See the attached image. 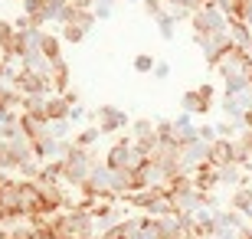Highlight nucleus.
<instances>
[{"label": "nucleus", "instance_id": "nucleus-1", "mask_svg": "<svg viewBox=\"0 0 252 239\" xmlns=\"http://www.w3.org/2000/svg\"><path fill=\"white\" fill-rule=\"evenodd\" d=\"M92 154H89V147H69L63 157V184L65 187H82L89 180V171H92Z\"/></svg>", "mask_w": 252, "mask_h": 239}, {"label": "nucleus", "instance_id": "nucleus-2", "mask_svg": "<svg viewBox=\"0 0 252 239\" xmlns=\"http://www.w3.org/2000/svg\"><path fill=\"white\" fill-rule=\"evenodd\" d=\"M141 161H144V154L138 151L134 138H118L112 147H108V154H105V164L112 167V171H118V174H125V171H131V167H138Z\"/></svg>", "mask_w": 252, "mask_h": 239}, {"label": "nucleus", "instance_id": "nucleus-3", "mask_svg": "<svg viewBox=\"0 0 252 239\" xmlns=\"http://www.w3.org/2000/svg\"><path fill=\"white\" fill-rule=\"evenodd\" d=\"M190 23H193V43L203 36H213V33H223L226 30V13L220 7H200L190 13Z\"/></svg>", "mask_w": 252, "mask_h": 239}, {"label": "nucleus", "instance_id": "nucleus-4", "mask_svg": "<svg viewBox=\"0 0 252 239\" xmlns=\"http://www.w3.org/2000/svg\"><path fill=\"white\" fill-rule=\"evenodd\" d=\"M213 95H216V89L210 82L196 85V89H187V92L180 95V108L190 111V115H206V111L213 108Z\"/></svg>", "mask_w": 252, "mask_h": 239}, {"label": "nucleus", "instance_id": "nucleus-5", "mask_svg": "<svg viewBox=\"0 0 252 239\" xmlns=\"http://www.w3.org/2000/svg\"><path fill=\"white\" fill-rule=\"evenodd\" d=\"M10 82L20 89V95H53V89H49V75H39V72H33V69H23V66L13 72Z\"/></svg>", "mask_w": 252, "mask_h": 239}, {"label": "nucleus", "instance_id": "nucleus-6", "mask_svg": "<svg viewBox=\"0 0 252 239\" xmlns=\"http://www.w3.org/2000/svg\"><path fill=\"white\" fill-rule=\"evenodd\" d=\"M92 118H95V125L102 128V135H115V131H125L131 125L128 111L118 108V105H102V108H95Z\"/></svg>", "mask_w": 252, "mask_h": 239}, {"label": "nucleus", "instance_id": "nucleus-7", "mask_svg": "<svg viewBox=\"0 0 252 239\" xmlns=\"http://www.w3.org/2000/svg\"><path fill=\"white\" fill-rule=\"evenodd\" d=\"M206 161H210V141L196 138V141H190V144L180 147V167H184V174H190L193 167L206 164Z\"/></svg>", "mask_w": 252, "mask_h": 239}, {"label": "nucleus", "instance_id": "nucleus-8", "mask_svg": "<svg viewBox=\"0 0 252 239\" xmlns=\"http://www.w3.org/2000/svg\"><path fill=\"white\" fill-rule=\"evenodd\" d=\"M210 164L213 167L236 164V138H213L210 141Z\"/></svg>", "mask_w": 252, "mask_h": 239}, {"label": "nucleus", "instance_id": "nucleus-9", "mask_svg": "<svg viewBox=\"0 0 252 239\" xmlns=\"http://www.w3.org/2000/svg\"><path fill=\"white\" fill-rule=\"evenodd\" d=\"M223 115L229 121H243V115L252 108V92L246 89V92H239V95H223Z\"/></svg>", "mask_w": 252, "mask_h": 239}, {"label": "nucleus", "instance_id": "nucleus-10", "mask_svg": "<svg viewBox=\"0 0 252 239\" xmlns=\"http://www.w3.org/2000/svg\"><path fill=\"white\" fill-rule=\"evenodd\" d=\"M190 184H193L196 190H203V193H213L216 187H220V174H216V167L206 161V164H200V167L190 171Z\"/></svg>", "mask_w": 252, "mask_h": 239}, {"label": "nucleus", "instance_id": "nucleus-11", "mask_svg": "<svg viewBox=\"0 0 252 239\" xmlns=\"http://www.w3.org/2000/svg\"><path fill=\"white\" fill-rule=\"evenodd\" d=\"M49 89H53V95H63L72 89V69H69L65 59L53 63V69H49Z\"/></svg>", "mask_w": 252, "mask_h": 239}, {"label": "nucleus", "instance_id": "nucleus-12", "mask_svg": "<svg viewBox=\"0 0 252 239\" xmlns=\"http://www.w3.org/2000/svg\"><path fill=\"white\" fill-rule=\"evenodd\" d=\"M128 239H164L158 216H134V226H131Z\"/></svg>", "mask_w": 252, "mask_h": 239}, {"label": "nucleus", "instance_id": "nucleus-13", "mask_svg": "<svg viewBox=\"0 0 252 239\" xmlns=\"http://www.w3.org/2000/svg\"><path fill=\"white\" fill-rule=\"evenodd\" d=\"M226 33H229V39H233L236 46H246V49H249V43H252V30L246 27V20H239V17H226Z\"/></svg>", "mask_w": 252, "mask_h": 239}, {"label": "nucleus", "instance_id": "nucleus-14", "mask_svg": "<svg viewBox=\"0 0 252 239\" xmlns=\"http://www.w3.org/2000/svg\"><path fill=\"white\" fill-rule=\"evenodd\" d=\"M59 46H63L59 33H46V30H43V36H39V53H43V56L49 59V66L63 59V49H59Z\"/></svg>", "mask_w": 252, "mask_h": 239}, {"label": "nucleus", "instance_id": "nucleus-15", "mask_svg": "<svg viewBox=\"0 0 252 239\" xmlns=\"http://www.w3.org/2000/svg\"><path fill=\"white\" fill-rule=\"evenodd\" d=\"M229 210L243 213V216L252 210V184H239V187H233V197H229Z\"/></svg>", "mask_w": 252, "mask_h": 239}, {"label": "nucleus", "instance_id": "nucleus-16", "mask_svg": "<svg viewBox=\"0 0 252 239\" xmlns=\"http://www.w3.org/2000/svg\"><path fill=\"white\" fill-rule=\"evenodd\" d=\"M69 102L63 95H46V108H43V118L46 121H59V118H69Z\"/></svg>", "mask_w": 252, "mask_h": 239}, {"label": "nucleus", "instance_id": "nucleus-17", "mask_svg": "<svg viewBox=\"0 0 252 239\" xmlns=\"http://www.w3.org/2000/svg\"><path fill=\"white\" fill-rule=\"evenodd\" d=\"M220 174V187H239L246 180V167L243 164H226V167H216Z\"/></svg>", "mask_w": 252, "mask_h": 239}, {"label": "nucleus", "instance_id": "nucleus-18", "mask_svg": "<svg viewBox=\"0 0 252 239\" xmlns=\"http://www.w3.org/2000/svg\"><path fill=\"white\" fill-rule=\"evenodd\" d=\"M131 226H134V216H131V220H118V223H112L108 230L98 233V239H128L131 236Z\"/></svg>", "mask_w": 252, "mask_h": 239}, {"label": "nucleus", "instance_id": "nucleus-19", "mask_svg": "<svg viewBox=\"0 0 252 239\" xmlns=\"http://www.w3.org/2000/svg\"><path fill=\"white\" fill-rule=\"evenodd\" d=\"M98 138H102V128H98V125H89L85 131H79V135L72 138V144L75 147H92Z\"/></svg>", "mask_w": 252, "mask_h": 239}, {"label": "nucleus", "instance_id": "nucleus-20", "mask_svg": "<svg viewBox=\"0 0 252 239\" xmlns=\"http://www.w3.org/2000/svg\"><path fill=\"white\" fill-rule=\"evenodd\" d=\"M69 23H75V27H82L85 33H89V30H92L98 20H95L92 10H79V7H72V17H69Z\"/></svg>", "mask_w": 252, "mask_h": 239}, {"label": "nucleus", "instance_id": "nucleus-21", "mask_svg": "<svg viewBox=\"0 0 252 239\" xmlns=\"http://www.w3.org/2000/svg\"><path fill=\"white\" fill-rule=\"evenodd\" d=\"M59 39H63V43H82L85 30L75 27V23H63V27H59Z\"/></svg>", "mask_w": 252, "mask_h": 239}, {"label": "nucleus", "instance_id": "nucleus-22", "mask_svg": "<svg viewBox=\"0 0 252 239\" xmlns=\"http://www.w3.org/2000/svg\"><path fill=\"white\" fill-rule=\"evenodd\" d=\"M131 135H134V141L151 138V135H154V121H151V118H138V121H131Z\"/></svg>", "mask_w": 252, "mask_h": 239}, {"label": "nucleus", "instance_id": "nucleus-23", "mask_svg": "<svg viewBox=\"0 0 252 239\" xmlns=\"http://www.w3.org/2000/svg\"><path fill=\"white\" fill-rule=\"evenodd\" d=\"M158 30H160V36H164V39H174V33H177V17L167 10V13L158 20Z\"/></svg>", "mask_w": 252, "mask_h": 239}, {"label": "nucleus", "instance_id": "nucleus-24", "mask_svg": "<svg viewBox=\"0 0 252 239\" xmlns=\"http://www.w3.org/2000/svg\"><path fill=\"white\" fill-rule=\"evenodd\" d=\"M49 135H53V138H69V135H72V121L69 118L49 121Z\"/></svg>", "mask_w": 252, "mask_h": 239}, {"label": "nucleus", "instance_id": "nucleus-25", "mask_svg": "<svg viewBox=\"0 0 252 239\" xmlns=\"http://www.w3.org/2000/svg\"><path fill=\"white\" fill-rule=\"evenodd\" d=\"M115 3H118V0H95V3H92L95 20H108V17H112V10H115Z\"/></svg>", "mask_w": 252, "mask_h": 239}, {"label": "nucleus", "instance_id": "nucleus-26", "mask_svg": "<svg viewBox=\"0 0 252 239\" xmlns=\"http://www.w3.org/2000/svg\"><path fill=\"white\" fill-rule=\"evenodd\" d=\"M144 13H148L151 20H160L167 13V7H164V0H144Z\"/></svg>", "mask_w": 252, "mask_h": 239}, {"label": "nucleus", "instance_id": "nucleus-27", "mask_svg": "<svg viewBox=\"0 0 252 239\" xmlns=\"http://www.w3.org/2000/svg\"><path fill=\"white\" fill-rule=\"evenodd\" d=\"M154 63H158V59H154V56H148V53H141V56H134V72H151V69H154Z\"/></svg>", "mask_w": 252, "mask_h": 239}, {"label": "nucleus", "instance_id": "nucleus-28", "mask_svg": "<svg viewBox=\"0 0 252 239\" xmlns=\"http://www.w3.org/2000/svg\"><path fill=\"white\" fill-rule=\"evenodd\" d=\"M151 72H154V79H167V75H170V66L164 63V59H158V63H154V69H151Z\"/></svg>", "mask_w": 252, "mask_h": 239}, {"label": "nucleus", "instance_id": "nucleus-29", "mask_svg": "<svg viewBox=\"0 0 252 239\" xmlns=\"http://www.w3.org/2000/svg\"><path fill=\"white\" fill-rule=\"evenodd\" d=\"M196 131H200V138H203V141H213L216 138V128L210 125V121H206V125H196Z\"/></svg>", "mask_w": 252, "mask_h": 239}, {"label": "nucleus", "instance_id": "nucleus-30", "mask_svg": "<svg viewBox=\"0 0 252 239\" xmlns=\"http://www.w3.org/2000/svg\"><path fill=\"white\" fill-rule=\"evenodd\" d=\"M82 118H85V108H82V105H79V102H75L72 108H69V121H72V125H75V121H82Z\"/></svg>", "mask_w": 252, "mask_h": 239}, {"label": "nucleus", "instance_id": "nucleus-31", "mask_svg": "<svg viewBox=\"0 0 252 239\" xmlns=\"http://www.w3.org/2000/svg\"><path fill=\"white\" fill-rule=\"evenodd\" d=\"M210 239H239V230H216Z\"/></svg>", "mask_w": 252, "mask_h": 239}, {"label": "nucleus", "instance_id": "nucleus-32", "mask_svg": "<svg viewBox=\"0 0 252 239\" xmlns=\"http://www.w3.org/2000/svg\"><path fill=\"white\" fill-rule=\"evenodd\" d=\"M243 20H246V27L252 30V0H246V7H243Z\"/></svg>", "mask_w": 252, "mask_h": 239}, {"label": "nucleus", "instance_id": "nucleus-33", "mask_svg": "<svg viewBox=\"0 0 252 239\" xmlns=\"http://www.w3.org/2000/svg\"><path fill=\"white\" fill-rule=\"evenodd\" d=\"M69 3H72V7H79V10H92L95 0H69Z\"/></svg>", "mask_w": 252, "mask_h": 239}, {"label": "nucleus", "instance_id": "nucleus-34", "mask_svg": "<svg viewBox=\"0 0 252 239\" xmlns=\"http://www.w3.org/2000/svg\"><path fill=\"white\" fill-rule=\"evenodd\" d=\"M239 239H252V223L246 220V226H239Z\"/></svg>", "mask_w": 252, "mask_h": 239}, {"label": "nucleus", "instance_id": "nucleus-35", "mask_svg": "<svg viewBox=\"0 0 252 239\" xmlns=\"http://www.w3.org/2000/svg\"><path fill=\"white\" fill-rule=\"evenodd\" d=\"M249 56H252V43H249Z\"/></svg>", "mask_w": 252, "mask_h": 239}, {"label": "nucleus", "instance_id": "nucleus-36", "mask_svg": "<svg viewBox=\"0 0 252 239\" xmlns=\"http://www.w3.org/2000/svg\"><path fill=\"white\" fill-rule=\"evenodd\" d=\"M128 3H138V0H128Z\"/></svg>", "mask_w": 252, "mask_h": 239}]
</instances>
